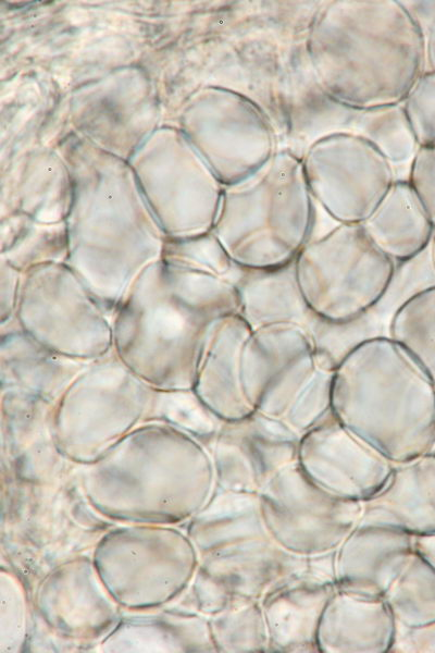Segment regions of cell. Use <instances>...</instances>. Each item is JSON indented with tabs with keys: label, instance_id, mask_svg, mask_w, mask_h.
<instances>
[{
	"label": "cell",
	"instance_id": "30bf717a",
	"mask_svg": "<svg viewBox=\"0 0 435 653\" xmlns=\"http://www.w3.org/2000/svg\"><path fill=\"white\" fill-rule=\"evenodd\" d=\"M314 335L294 322H274L252 329L240 355V381L254 410L270 381L293 359L316 347Z\"/></svg>",
	"mask_w": 435,
	"mask_h": 653
},
{
	"label": "cell",
	"instance_id": "5b68a950",
	"mask_svg": "<svg viewBox=\"0 0 435 653\" xmlns=\"http://www.w3.org/2000/svg\"><path fill=\"white\" fill-rule=\"evenodd\" d=\"M301 161L315 205L338 224H362L397 181L387 157L352 135L316 139Z\"/></svg>",
	"mask_w": 435,
	"mask_h": 653
},
{
	"label": "cell",
	"instance_id": "3957f363",
	"mask_svg": "<svg viewBox=\"0 0 435 653\" xmlns=\"http://www.w3.org/2000/svg\"><path fill=\"white\" fill-rule=\"evenodd\" d=\"M235 185L216 220L217 239L226 255L250 271L291 263L311 239L315 220L301 158L281 149Z\"/></svg>",
	"mask_w": 435,
	"mask_h": 653
},
{
	"label": "cell",
	"instance_id": "8992f818",
	"mask_svg": "<svg viewBox=\"0 0 435 653\" xmlns=\"http://www.w3.org/2000/svg\"><path fill=\"white\" fill-rule=\"evenodd\" d=\"M347 134L372 143L391 162L397 181H407L420 148L406 120L401 103L358 108L339 102L321 89L302 98L293 109L281 149L302 158L316 139Z\"/></svg>",
	"mask_w": 435,
	"mask_h": 653
},
{
	"label": "cell",
	"instance_id": "277c9868",
	"mask_svg": "<svg viewBox=\"0 0 435 653\" xmlns=\"http://www.w3.org/2000/svg\"><path fill=\"white\" fill-rule=\"evenodd\" d=\"M397 264L362 224H337L310 239L294 260L299 294L313 317L330 325L351 323L387 293Z\"/></svg>",
	"mask_w": 435,
	"mask_h": 653
},
{
	"label": "cell",
	"instance_id": "9c48e42d",
	"mask_svg": "<svg viewBox=\"0 0 435 653\" xmlns=\"http://www.w3.org/2000/svg\"><path fill=\"white\" fill-rule=\"evenodd\" d=\"M362 226L372 242L396 264L422 252L435 231L407 181H395Z\"/></svg>",
	"mask_w": 435,
	"mask_h": 653
},
{
	"label": "cell",
	"instance_id": "7c38bea8",
	"mask_svg": "<svg viewBox=\"0 0 435 653\" xmlns=\"http://www.w3.org/2000/svg\"><path fill=\"white\" fill-rule=\"evenodd\" d=\"M388 336L400 344L435 383V286L407 298L395 311Z\"/></svg>",
	"mask_w": 435,
	"mask_h": 653
},
{
	"label": "cell",
	"instance_id": "6da1fadb",
	"mask_svg": "<svg viewBox=\"0 0 435 653\" xmlns=\"http://www.w3.org/2000/svg\"><path fill=\"white\" fill-rule=\"evenodd\" d=\"M308 51L319 88L358 108L401 103L426 71L423 37L400 0L323 1Z\"/></svg>",
	"mask_w": 435,
	"mask_h": 653
},
{
	"label": "cell",
	"instance_id": "8fae6325",
	"mask_svg": "<svg viewBox=\"0 0 435 653\" xmlns=\"http://www.w3.org/2000/svg\"><path fill=\"white\" fill-rule=\"evenodd\" d=\"M240 316L254 329L274 322H294L313 335L321 323L306 307L295 281L294 261L269 271L244 270L236 282Z\"/></svg>",
	"mask_w": 435,
	"mask_h": 653
},
{
	"label": "cell",
	"instance_id": "9a60e30c",
	"mask_svg": "<svg viewBox=\"0 0 435 653\" xmlns=\"http://www.w3.org/2000/svg\"><path fill=\"white\" fill-rule=\"evenodd\" d=\"M400 3L423 37L426 71H435V1L400 0Z\"/></svg>",
	"mask_w": 435,
	"mask_h": 653
},
{
	"label": "cell",
	"instance_id": "4fadbf2b",
	"mask_svg": "<svg viewBox=\"0 0 435 653\" xmlns=\"http://www.w3.org/2000/svg\"><path fill=\"white\" fill-rule=\"evenodd\" d=\"M419 147H435V71H424L401 101Z\"/></svg>",
	"mask_w": 435,
	"mask_h": 653
},
{
	"label": "cell",
	"instance_id": "52a82bcc",
	"mask_svg": "<svg viewBox=\"0 0 435 653\" xmlns=\"http://www.w3.org/2000/svg\"><path fill=\"white\" fill-rule=\"evenodd\" d=\"M336 364L319 346L299 355L270 381L254 412L281 421L301 436L332 412Z\"/></svg>",
	"mask_w": 435,
	"mask_h": 653
},
{
	"label": "cell",
	"instance_id": "7a4b0ae2",
	"mask_svg": "<svg viewBox=\"0 0 435 653\" xmlns=\"http://www.w3.org/2000/svg\"><path fill=\"white\" fill-rule=\"evenodd\" d=\"M332 414L385 458L410 460L435 445V383L389 336L358 342L337 360Z\"/></svg>",
	"mask_w": 435,
	"mask_h": 653
},
{
	"label": "cell",
	"instance_id": "5bb4252c",
	"mask_svg": "<svg viewBox=\"0 0 435 653\" xmlns=\"http://www.w3.org/2000/svg\"><path fill=\"white\" fill-rule=\"evenodd\" d=\"M408 183L435 226V147H420L412 160Z\"/></svg>",
	"mask_w": 435,
	"mask_h": 653
},
{
	"label": "cell",
	"instance_id": "2e32d148",
	"mask_svg": "<svg viewBox=\"0 0 435 653\" xmlns=\"http://www.w3.org/2000/svg\"><path fill=\"white\" fill-rule=\"evenodd\" d=\"M430 254H431L432 266H433V269L435 272V231H434L433 237L430 243Z\"/></svg>",
	"mask_w": 435,
	"mask_h": 653
},
{
	"label": "cell",
	"instance_id": "ba28073f",
	"mask_svg": "<svg viewBox=\"0 0 435 653\" xmlns=\"http://www.w3.org/2000/svg\"><path fill=\"white\" fill-rule=\"evenodd\" d=\"M251 331L240 313H231L217 319L206 338L200 381L204 399L231 421H241L254 412L240 381L241 349Z\"/></svg>",
	"mask_w": 435,
	"mask_h": 653
}]
</instances>
